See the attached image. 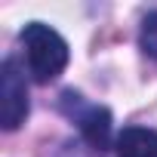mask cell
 <instances>
[{
    "mask_svg": "<svg viewBox=\"0 0 157 157\" xmlns=\"http://www.w3.org/2000/svg\"><path fill=\"white\" fill-rule=\"evenodd\" d=\"M22 46L28 59V71L34 74L37 83L56 80L68 65V43L62 40L59 31H52L43 22H31L22 31Z\"/></svg>",
    "mask_w": 157,
    "mask_h": 157,
    "instance_id": "6da1fadb",
    "label": "cell"
},
{
    "mask_svg": "<svg viewBox=\"0 0 157 157\" xmlns=\"http://www.w3.org/2000/svg\"><path fill=\"white\" fill-rule=\"evenodd\" d=\"M62 108L65 114L80 126V136L83 142L93 148V151H108L111 148V111L102 108V105H83V99L77 93H62Z\"/></svg>",
    "mask_w": 157,
    "mask_h": 157,
    "instance_id": "7a4b0ae2",
    "label": "cell"
},
{
    "mask_svg": "<svg viewBox=\"0 0 157 157\" xmlns=\"http://www.w3.org/2000/svg\"><path fill=\"white\" fill-rule=\"evenodd\" d=\"M0 96H3V102H0L3 129H19L28 117V86L16 59H6L0 68Z\"/></svg>",
    "mask_w": 157,
    "mask_h": 157,
    "instance_id": "3957f363",
    "label": "cell"
},
{
    "mask_svg": "<svg viewBox=\"0 0 157 157\" xmlns=\"http://www.w3.org/2000/svg\"><path fill=\"white\" fill-rule=\"evenodd\" d=\"M117 157H157V132L148 126H126L114 142Z\"/></svg>",
    "mask_w": 157,
    "mask_h": 157,
    "instance_id": "277c9868",
    "label": "cell"
},
{
    "mask_svg": "<svg viewBox=\"0 0 157 157\" xmlns=\"http://www.w3.org/2000/svg\"><path fill=\"white\" fill-rule=\"evenodd\" d=\"M139 46L145 49V56L157 59V10L145 16V22H142V31H139Z\"/></svg>",
    "mask_w": 157,
    "mask_h": 157,
    "instance_id": "5b68a950",
    "label": "cell"
}]
</instances>
